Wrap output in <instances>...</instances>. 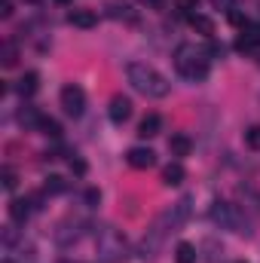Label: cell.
I'll return each mask as SVG.
<instances>
[{"label": "cell", "instance_id": "cell-1", "mask_svg": "<svg viewBox=\"0 0 260 263\" xmlns=\"http://www.w3.org/2000/svg\"><path fill=\"white\" fill-rule=\"evenodd\" d=\"M126 77H129V83L135 86V92H141V95H147V98H165L169 92H172V83L156 70V67L144 65V62H132L126 67Z\"/></svg>", "mask_w": 260, "mask_h": 263}, {"label": "cell", "instance_id": "cell-2", "mask_svg": "<svg viewBox=\"0 0 260 263\" xmlns=\"http://www.w3.org/2000/svg\"><path fill=\"white\" fill-rule=\"evenodd\" d=\"M178 70L187 77V80H205L208 77V62L202 59V55H196L190 46H181L178 49Z\"/></svg>", "mask_w": 260, "mask_h": 263}, {"label": "cell", "instance_id": "cell-3", "mask_svg": "<svg viewBox=\"0 0 260 263\" xmlns=\"http://www.w3.org/2000/svg\"><path fill=\"white\" fill-rule=\"evenodd\" d=\"M62 107H65V114H70V117H80L86 110V92L77 83H67L65 89H62Z\"/></svg>", "mask_w": 260, "mask_h": 263}, {"label": "cell", "instance_id": "cell-4", "mask_svg": "<svg viewBox=\"0 0 260 263\" xmlns=\"http://www.w3.org/2000/svg\"><path fill=\"white\" fill-rule=\"evenodd\" d=\"M126 159H129L132 168H153L156 165V153L150 147H132L126 153Z\"/></svg>", "mask_w": 260, "mask_h": 263}, {"label": "cell", "instance_id": "cell-5", "mask_svg": "<svg viewBox=\"0 0 260 263\" xmlns=\"http://www.w3.org/2000/svg\"><path fill=\"white\" fill-rule=\"evenodd\" d=\"M67 22H70L73 28H83V31H89V28H95V25H98V15H95L92 9H70Z\"/></svg>", "mask_w": 260, "mask_h": 263}, {"label": "cell", "instance_id": "cell-6", "mask_svg": "<svg viewBox=\"0 0 260 263\" xmlns=\"http://www.w3.org/2000/svg\"><path fill=\"white\" fill-rule=\"evenodd\" d=\"M107 114H110V120H114L117 126H120V123H126V120L132 117V101H129V98H123V95H120V98H114Z\"/></svg>", "mask_w": 260, "mask_h": 263}, {"label": "cell", "instance_id": "cell-7", "mask_svg": "<svg viewBox=\"0 0 260 263\" xmlns=\"http://www.w3.org/2000/svg\"><path fill=\"white\" fill-rule=\"evenodd\" d=\"M169 150H172V156H190V150H193V141L187 138V135H172L169 138Z\"/></svg>", "mask_w": 260, "mask_h": 263}, {"label": "cell", "instance_id": "cell-8", "mask_svg": "<svg viewBox=\"0 0 260 263\" xmlns=\"http://www.w3.org/2000/svg\"><path fill=\"white\" fill-rule=\"evenodd\" d=\"M184 178H187V172H184V165H181V162H172V165H165V168H162V184H165V187H178Z\"/></svg>", "mask_w": 260, "mask_h": 263}, {"label": "cell", "instance_id": "cell-9", "mask_svg": "<svg viewBox=\"0 0 260 263\" xmlns=\"http://www.w3.org/2000/svg\"><path fill=\"white\" fill-rule=\"evenodd\" d=\"M159 129H162V117L159 114H147L141 120V126H138V135L141 138H153V135H159Z\"/></svg>", "mask_w": 260, "mask_h": 263}, {"label": "cell", "instance_id": "cell-10", "mask_svg": "<svg viewBox=\"0 0 260 263\" xmlns=\"http://www.w3.org/2000/svg\"><path fill=\"white\" fill-rule=\"evenodd\" d=\"M31 208H37V205H31V199H15V202L9 205V217H12L15 223H25L28 214H31Z\"/></svg>", "mask_w": 260, "mask_h": 263}, {"label": "cell", "instance_id": "cell-11", "mask_svg": "<svg viewBox=\"0 0 260 263\" xmlns=\"http://www.w3.org/2000/svg\"><path fill=\"white\" fill-rule=\"evenodd\" d=\"M37 86H40V77H37V70H28L22 80H18V95H25V98H31L34 92H37Z\"/></svg>", "mask_w": 260, "mask_h": 263}, {"label": "cell", "instance_id": "cell-12", "mask_svg": "<svg viewBox=\"0 0 260 263\" xmlns=\"http://www.w3.org/2000/svg\"><path fill=\"white\" fill-rule=\"evenodd\" d=\"M65 190H67V181L59 178V175H49L46 184H43V193H49V196H59V193H65Z\"/></svg>", "mask_w": 260, "mask_h": 263}, {"label": "cell", "instance_id": "cell-13", "mask_svg": "<svg viewBox=\"0 0 260 263\" xmlns=\"http://www.w3.org/2000/svg\"><path fill=\"white\" fill-rule=\"evenodd\" d=\"M175 263H196V248L190 242H181L175 251Z\"/></svg>", "mask_w": 260, "mask_h": 263}, {"label": "cell", "instance_id": "cell-14", "mask_svg": "<svg viewBox=\"0 0 260 263\" xmlns=\"http://www.w3.org/2000/svg\"><path fill=\"white\" fill-rule=\"evenodd\" d=\"M190 25H193L196 31H202L205 37H214V22H211V18H205V15H190Z\"/></svg>", "mask_w": 260, "mask_h": 263}, {"label": "cell", "instance_id": "cell-15", "mask_svg": "<svg viewBox=\"0 0 260 263\" xmlns=\"http://www.w3.org/2000/svg\"><path fill=\"white\" fill-rule=\"evenodd\" d=\"M18 123H22V126H40V123H43V117H40L34 107H25V110L18 114Z\"/></svg>", "mask_w": 260, "mask_h": 263}, {"label": "cell", "instance_id": "cell-16", "mask_svg": "<svg viewBox=\"0 0 260 263\" xmlns=\"http://www.w3.org/2000/svg\"><path fill=\"white\" fill-rule=\"evenodd\" d=\"M245 147L260 150V126H251V129L245 132Z\"/></svg>", "mask_w": 260, "mask_h": 263}, {"label": "cell", "instance_id": "cell-17", "mask_svg": "<svg viewBox=\"0 0 260 263\" xmlns=\"http://www.w3.org/2000/svg\"><path fill=\"white\" fill-rule=\"evenodd\" d=\"M245 40H248V46L254 49V46H260V25H248V31L242 34Z\"/></svg>", "mask_w": 260, "mask_h": 263}, {"label": "cell", "instance_id": "cell-18", "mask_svg": "<svg viewBox=\"0 0 260 263\" xmlns=\"http://www.w3.org/2000/svg\"><path fill=\"white\" fill-rule=\"evenodd\" d=\"M40 129H43V135H49V138H59V135H62V129H59V123H55V120H46V117H43Z\"/></svg>", "mask_w": 260, "mask_h": 263}, {"label": "cell", "instance_id": "cell-19", "mask_svg": "<svg viewBox=\"0 0 260 263\" xmlns=\"http://www.w3.org/2000/svg\"><path fill=\"white\" fill-rule=\"evenodd\" d=\"M70 172H73V175H80V178H83V175H86V172H89V165H86V162H83V159H80V156H73V159H70Z\"/></svg>", "mask_w": 260, "mask_h": 263}, {"label": "cell", "instance_id": "cell-20", "mask_svg": "<svg viewBox=\"0 0 260 263\" xmlns=\"http://www.w3.org/2000/svg\"><path fill=\"white\" fill-rule=\"evenodd\" d=\"M3 65H6V67L15 65V46H12V43H6V46H3Z\"/></svg>", "mask_w": 260, "mask_h": 263}, {"label": "cell", "instance_id": "cell-21", "mask_svg": "<svg viewBox=\"0 0 260 263\" xmlns=\"http://www.w3.org/2000/svg\"><path fill=\"white\" fill-rule=\"evenodd\" d=\"M3 187H6V190H12V187H15V172H12L9 165L3 168Z\"/></svg>", "mask_w": 260, "mask_h": 263}, {"label": "cell", "instance_id": "cell-22", "mask_svg": "<svg viewBox=\"0 0 260 263\" xmlns=\"http://www.w3.org/2000/svg\"><path fill=\"white\" fill-rule=\"evenodd\" d=\"M110 15H114V18H120V15H132V12H129V6H126V3H110Z\"/></svg>", "mask_w": 260, "mask_h": 263}, {"label": "cell", "instance_id": "cell-23", "mask_svg": "<svg viewBox=\"0 0 260 263\" xmlns=\"http://www.w3.org/2000/svg\"><path fill=\"white\" fill-rule=\"evenodd\" d=\"M86 202H89V205H98V202H101V193H98L95 187H92V190H86Z\"/></svg>", "mask_w": 260, "mask_h": 263}, {"label": "cell", "instance_id": "cell-24", "mask_svg": "<svg viewBox=\"0 0 260 263\" xmlns=\"http://www.w3.org/2000/svg\"><path fill=\"white\" fill-rule=\"evenodd\" d=\"M208 52H211V55H217V59H224V46H220V43H211V46H208Z\"/></svg>", "mask_w": 260, "mask_h": 263}, {"label": "cell", "instance_id": "cell-25", "mask_svg": "<svg viewBox=\"0 0 260 263\" xmlns=\"http://www.w3.org/2000/svg\"><path fill=\"white\" fill-rule=\"evenodd\" d=\"M12 15V0H3V18H9Z\"/></svg>", "mask_w": 260, "mask_h": 263}, {"label": "cell", "instance_id": "cell-26", "mask_svg": "<svg viewBox=\"0 0 260 263\" xmlns=\"http://www.w3.org/2000/svg\"><path fill=\"white\" fill-rule=\"evenodd\" d=\"M233 0H214V6H230Z\"/></svg>", "mask_w": 260, "mask_h": 263}, {"label": "cell", "instance_id": "cell-27", "mask_svg": "<svg viewBox=\"0 0 260 263\" xmlns=\"http://www.w3.org/2000/svg\"><path fill=\"white\" fill-rule=\"evenodd\" d=\"M31 3H40V0H31Z\"/></svg>", "mask_w": 260, "mask_h": 263}, {"label": "cell", "instance_id": "cell-28", "mask_svg": "<svg viewBox=\"0 0 260 263\" xmlns=\"http://www.w3.org/2000/svg\"><path fill=\"white\" fill-rule=\"evenodd\" d=\"M59 3H67V0H59Z\"/></svg>", "mask_w": 260, "mask_h": 263}, {"label": "cell", "instance_id": "cell-29", "mask_svg": "<svg viewBox=\"0 0 260 263\" xmlns=\"http://www.w3.org/2000/svg\"><path fill=\"white\" fill-rule=\"evenodd\" d=\"M187 3H193V0H187Z\"/></svg>", "mask_w": 260, "mask_h": 263}, {"label": "cell", "instance_id": "cell-30", "mask_svg": "<svg viewBox=\"0 0 260 263\" xmlns=\"http://www.w3.org/2000/svg\"><path fill=\"white\" fill-rule=\"evenodd\" d=\"M62 263H67V260H62Z\"/></svg>", "mask_w": 260, "mask_h": 263}]
</instances>
